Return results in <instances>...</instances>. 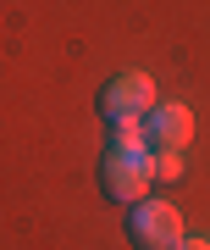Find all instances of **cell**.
I'll return each mask as SVG.
<instances>
[{
    "label": "cell",
    "mask_w": 210,
    "mask_h": 250,
    "mask_svg": "<svg viewBox=\"0 0 210 250\" xmlns=\"http://www.w3.org/2000/svg\"><path fill=\"white\" fill-rule=\"evenodd\" d=\"M149 178L155 184H177L183 178V150H155L149 156Z\"/></svg>",
    "instance_id": "5b68a950"
},
{
    "label": "cell",
    "mask_w": 210,
    "mask_h": 250,
    "mask_svg": "<svg viewBox=\"0 0 210 250\" xmlns=\"http://www.w3.org/2000/svg\"><path fill=\"white\" fill-rule=\"evenodd\" d=\"M155 106H160V95H155V78L149 72H116L100 89V117L111 128H139Z\"/></svg>",
    "instance_id": "7a4b0ae2"
},
{
    "label": "cell",
    "mask_w": 210,
    "mask_h": 250,
    "mask_svg": "<svg viewBox=\"0 0 210 250\" xmlns=\"http://www.w3.org/2000/svg\"><path fill=\"white\" fill-rule=\"evenodd\" d=\"M144 139H149V150H183L193 139V111L177 106V100H160V106L144 117Z\"/></svg>",
    "instance_id": "277c9868"
},
{
    "label": "cell",
    "mask_w": 210,
    "mask_h": 250,
    "mask_svg": "<svg viewBox=\"0 0 210 250\" xmlns=\"http://www.w3.org/2000/svg\"><path fill=\"white\" fill-rule=\"evenodd\" d=\"M177 250H210V239H205V233H183V239H177Z\"/></svg>",
    "instance_id": "8992f818"
},
{
    "label": "cell",
    "mask_w": 210,
    "mask_h": 250,
    "mask_svg": "<svg viewBox=\"0 0 210 250\" xmlns=\"http://www.w3.org/2000/svg\"><path fill=\"white\" fill-rule=\"evenodd\" d=\"M127 239L139 250H177V239H183V211H177L172 200H139L127 206Z\"/></svg>",
    "instance_id": "3957f363"
},
{
    "label": "cell",
    "mask_w": 210,
    "mask_h": 250,
    "mask_svg": "<svg viewBox=\"0 0 210 250\" xmlns=\"http://www.w3.org/2000/svg\"><path fill=\"white\" fill-rule=\"evenodd\" d=\"M149 145H105L100 156V189L122 206H139L149 195Z\"/></svg>",
    "instance_id": "6da1fadb"
}]
</instances>
